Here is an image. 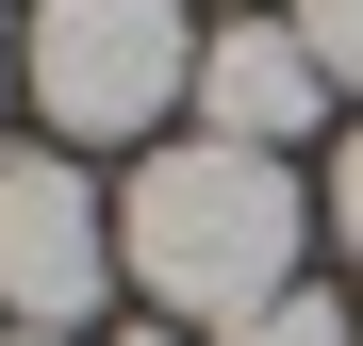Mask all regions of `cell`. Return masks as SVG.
I'll list each match as a JSON object with an SVG mask.
<instances>
[{
    "label": "cell",
    "mask_w": 363,
    "mask_h": 346,
    "mask_svg": "<svg viewBox=\"0 0 363 346\" xmlns=\"http://www.w3.org/2000/svg\"><path fill=\"white\" fill-rule=\"evenodd\" d=\"M297 231H314V198L281 182V149H215L182 132L133 165V198H116V264L149 280V313H264L297 297Z\"/></svg>",
    "instance_id": "cell-1"
},
{
    "label": "cell",
    "mask_w": 363,
    "mask_h": 346,
    "mask_svg": "<svg viewBox=\"0 0 363 346\" xmlns=\"http://www.w3.org/2000/svg\"><path fill=\"white\" fill-rule=\"evenodd\" d=\"M17 83L50 132H165L182 99H199V33H182V0H33V33H17Z\"/></svg>",
    "instance_id": "cell-2"
},
{
    "label": "cell",
    "mask_w": 363,
    "mask_h": 346,
    "mask_svg": "<svg viewBox=\"0 0 363 346\" xmlns=\"http://www.w3.org/2000/svg\"><path fill=\"white\" fill-rule=\"evenodd\" d=\"M99 280H116V214L67 149H0V313L17 330H67L99 313Z\"/></svg>",
    "instance_id": "cell-3"
},
{
    "label": "cell",
    "mask_w": 363,
    "mask_h": 346,
    "mask_svg": "<svg viewBox=\"0 0 363 346\" xmlns=\"http://www.w3.org/2000/svg\"><path fill=\"white\" fill-rule=\"evenodd\" d=\"M314 115H330V67L297 50V17L199 33V132H215V149H297Z\"/></svg>",
    "instance_id": "cell-4"
},
{
    "label": "cell",
    "mask_w": 363,
    "mask_h": 346,
    "mask_svg": "<svg viewBox=\"0 0 363 346\" xmlns=\"http://www.w3.org/2000/svg\"><path fill=\"white\" fill-rule=\"evenodd\" d=\"M215 346H363V313H330V297H264V313H231Z\"/></svg>",
    "instance_id": "cell-5"
},
{
    "label": "cell",
    "mask_w": 363,
    "mask_h": 346,
    "mask_svg": "<svg viewBox=\"0 0 363 346\" xmlns=\"http://www.w3.org/2000/svg\"><path fill=\"white\" fill-rule=\"evenodd\" d=\"M297 50H314L330 83H363V0H297Z\"/></svg>",
    "instance_id": "cell-6"
},
{
    "label": "cell",
    "mask_w": 363,
    "mask_h": 346,
    "mask_svg": "<svg viewBox=\"0 0 363 346\" xmlns=\"http://www.w3.org/2000/svg\"><path fill=\"white\" fill-rule=\"evenodd\" d=\"M330 231H347V248H363V132L330 149Z\"/></svg>",
    "instance_id": "cell-7"
},
{
    "label": "cell",
    "mask_w": 363,
    "mask_h": 346,
    "mask_svg": "<svg viewBox=\"0 0 363 346\" xmlns=\"http://www.w3.org/2000/svg\"><path fill=\"white\" fill-rule=\"evenodd\" d=\"M0 99H17V17H0Z\"/></svg>",
    "instance_id": "cell-8"
},
{
    "label": "cell",
    "mask_w": 363,
    "mask_h": 346,
    "mask_svg": "<svg viewBox=\"0 0 363 346\" xmlns=\"http://www.w3.org/2000/svg\"><path fill=\"white\" fill-rule=\"evenodd\" d=\"M17 346H67V330H17Z\"/></svg>",
    "instance_id": "cell-9"
},
{
    "label": "cell",
    "mask_w": 363,
    "mask_h": 346,
    "mask_svg": "<svg viewBox=\"0 0 363 346\" xmlns=\"http://www.w3.org/2000/svg\"><path fill=\"white\" fill-rule=\"evenodd\" d=\"M133 346H165V330H133Z\"/></svg>",
    "instance_id": "cell-10"
}]
</instances>
